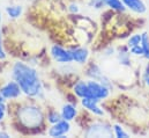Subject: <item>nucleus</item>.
<instances>
[{
	"instance_id": "nucleus-8",
	"label": "nucleus",
	"mask_w": 149,
	"mask_h": 138,
	"mask_svg": "<svg viewBox=\"0 0 149 138\" xmlns=\"http://www.w3.org/2000/svg\"><path fill=\"white\" fill-rule=\"evenodd\" d=\"M100 100L94 99V98H83L81 99V106L88 110L89 113H91L95 116H104V110L98 106Z\"/></svg>"
},
{
	"instance_id": "nucleus-23",
	"label": "nucleus",
	"mask_w": 149,
	"mask_h": 138,
	"mask_svg": "<svg viewBox=\"0 0 149 138\" xmlns=\"http://www.w3.org/2000/svg\"><path fill=\"white\" fill-rule=\"evenodd\" d=\"M68 9H70V12L73 13V14H77V13L80 12V7H79L77 4H71L70 7H68Z\"/></svg>"
},
{
	"instance_id": "nucleus-26",
	"label": "nucleus",
	"mask_w": 149,
	"mask_h": 138,
	"mask_svg": "<svg viewBox=\"0 0 149 138\" xmlns=\"http://www.w3.org/2000/svg\"><path fill=\"white\" fill-rule=\"evenodd\" d=\"M145 82H146V85L149 87V75H147V77H145Z\"/></svg>"
},
{
	"instance_id": "nucleus-17",
	"label": "nucleus",
	"mask_w": 149,
	"mask_h": 138,
	"mask_svg": "<svg viewBox=\"0 0 149 138\" xmlns=\"http://www.w3.org/2000/svg\"><path fill=\"white\" fill-rule=\"evenodd\" d=\"M113 128V135L118 138H128L130 137V134L127 131L124 130V128L120 125V124H113L112 125Z\"/></svg>"
},
{
	"instance_id": "nucleus-12",
	"label": "nucleus",
	"mask_w": 149,
	"mask_h": 138,
	"mask_svg": "<svg viewBox=\"0 0 149 138\" xmlns=\"http://www.w3.org/2000/svg\"><path fill=\"white\" fill-rule=\"evenodd\" d=\"M61 118L66 120V121H73L76 115H77V108L73 104H66L61 107V111H60Z\"/></svg>"
},
{
	"instance_id": "nucleus-21",
	"label": "nucleus",
	"mask_w": 149,
	"mask_h": 138,
	"mask_svg": "<svg viewBox=\"0 0 149 138\" xmlns=\"http://www.w3.org/2000/svg\"><path fill=\"white\" fill-rule=\"evenodd\" d=\"M89 6L95 8V9H101L103 7H105V0H90L89 1Z\"/></svg>"
},
{
	"instance_id": "nucleus-3",
	"label": "nucleus",
	"mask_w": 149,
	"mask_h": 138,
	"mask_svg": "<svg viewBox=\"0 0 149 138\" xmlns=\"http://www.w3.org/2000/svg\"><path fill=\"white\" fill-rule=\"evenodd\" d=\"M84 134L87 137H112L113 128L105 122H95L87 128Z\"/></svg>"
},
{
	"instance_id": "nucleus-14",
	"label": "nucleus",
	"mask_w": 149,
	"mask_h": 138,
	"mask_svg": "<svg viewBox=\"0 0 149 138\" xmlns=\"http://www.w3.org/2000/svg\"><path fill=\"white\" fill-rule=\"evenodd\" d=\"M22 12H23V8L20 5H12V6H7L6 7V13L12 19L20 18L22 15Z\"/></svg>"
},
{
	"instance_id": "nucleus-2",
	"label": "nucleus",
	"mask_w": 149,
	"mask_h": 138,
	"mask_svg": "<svg viewBox=\"0 0 149 138\" xmlns=\"http://www.w3.org/2000/svg\"><path fill=\"white\" fill-rule=\"evenodd\" d=\"M16 118L19 121V124L26 129H38L43 124L44 115L40 108L33 104H28L19 108L16 113Z\"/></svg>"
},
{
	"instance_id": "nucleus-25",
	"label": "nucleus",
	"mask_w": 149,
	"mask_h": 138,
	"mask_svg": "<svg viewBox=\"0 0 149 138\" xmlns=\"http://www.w3.org/2000/svg\"><path fill=\"white\" fill-rule=\"evenodd\" d=\"M0 137L7 138V137H9V135H8V134H6V132H3V131H0Z\"/></svg>"
},
{
	"instance_id": "nucleus-20",
	"label": "nucleus",
	"mask_w": 149,
	"mask_h": 138,
	"mask_svg": "<svg viewBox=\"0 0 149 138\" xmlns=\"http://www.w3.org/2000/svg\"><path fill=\"white\" fill-rule=\"evenodd\" d=\"M128 49H130L131 55H133V56H141V57H143V48H142V45H141V44L135 45V46H132V48H128Z\"/></svg>"
},
{
	"instance_id": "nucleus-1",
	"label": "nucleus",
	"mask_w": 149,
	"mask_h": 138,
	"mask_svg": "<svg viewBox=\"0 0 149 138\" xmlns=\"http://www.w3.org/2000/svg\"><path fill=\"white\" fill-rule=\"evenodd\" d=\"M12 77L21 87L22 93L27 96L36 98L40 95L42 81L38 72L34 68L22 62H16L12 69Z\"/></svg>"
},
{
	"instance_id": "nucleus-27",
	"label": "nucleus",
	"mask_w": 149,
	"mask_h": 138,
	"mask_svg": "<svg viewBox=\"0 0 149 138\" xmlns=\"http://www.w3.org/2000/svg\"><path fill=\"white\" fill-rule=\"evenodd\" d=\"M0 102H5V99H3V96L0 94Z\"/></svg>"
},
{
	"instance_id": "nucleus-5",
	"label": "nucleus",
	"mask_w": 149,
	"mask_h": 138,
	"mask_svg": "<svg viewBox=\"0 0 149 138\" xmlns=\"http://www.w3.org/2000/svg\"><path fill=\"white\" fill-rule=\"evenodd\" d=\"M50 55L52 59L59 64H68L73 62L70 49H65L60 45H52L50 50Z\"/></svg>"
},
{
	"instance_id": "nucleus-15",
	"label": "nucleus",
	"mask_w": 149,
	"mask_h": 138,
	"mask_svg": "<svg viewBox=\"0 0 149 138\" xmlns=\"http://www.w3.org/2000/svg\"><path fill=\"white\" fill-rule=\"evenodd\" d=\"M107 7H109L111 11L114 12H121L124 13L126 11V7L121 0H105Z\"/></svg>"
},
{
	"instance_id": "nucleus-19",
	"label": "nucleus",
	"mask_w": 149,
	"mask_h": 138,
	"mask_svg": "<svg viewBox=\"0 0 149 138\" xmlns=\"http://www.w3.org/2000/svg\"><path fill=\"white\" fill-rule=\"evenodd\" d=\"M60 120H63V118H61V115H60V113H58L57 110H50V111L47 113V122H49L50 124H54V123L59 122Z\"/></svg>"
},
{
	"instance_id": "nucleus-6",
	"label": "nucleus",
	"mask_w": 149,
	"mask_h": 138,
	"mask_svg": "<svg viewBox=\"0 0 149 138\" xmlns=\"http://www.w3.org/2000/svg\"><path fill=\"white\" fill-rule=\"evenodd\" d=\"M0 94L3 96L5 100H13V99H17L22 94V91L19 84L15 80H13V81H8L6 85H3L0 88Z\"/></svg>"
},
{
	"instance_id": "nucleus-11",
	"label": "nucleus",
	"mask_w": 149,
	"mask_h": 138,
	"mask_svg": "<svg viewBox=\"0 0 149 138\" xmlns=\"http://www.w3.org/2000/svg\"><path fill=\"white\" fill-rule=\"evenodd\" d=\"M73 92H74L75 95H76L77 98H80V99L90 98V92H89L87 81H83V80L76 81L75 85L73 86Z\"/></svg>"
},
{
	"instance_id": "nucleus-10",
	"label": "nucleus",
	"mask_w": 149,
	"mask_h": 138,
	"mask_svg": "<svg viewBox=\"0 0 149 138\" xmlns=\"http://www.w3.org/2000/svg\"><path fill=\"white\" fill-rule=\"evenodd\" d=\"M126 9L135 14H145L147 12V5L143 0H121Z\"/></svg>"
},
{
	"instance_id": "nucleus-16",
	"label": "nucleus",
	"mask_w": 149,
	"mask_h": 138,
	"mask_svg": "<svg viewBox=\"0 0 149 138\" xmlns=\"http://www.w3.org/2000/svg\"><path fill=\"white\" fill-rule=\"evenodd\" d=\"M141 34H142L141 45L143 48V57L149 62V34L147 32H143Z\"/></svg>"
},
{
	"instance_id": "nucleus-9",
	"label": "nucleus",
	"mask_w": 149,
	"mask_h": 138,
	"mask_svg": "<svg viewBox=\"0 0 149 138\" xmlns=\"http://www.w3.org/2000/svg\"><path fill=\"white\" fill-rule=\"evenodd\" d=\"M71 51V55H72V58H73V62H75L76 64H86L89 59V50L84 46H76V48H72L70 49Z\"/></svg>"
},
{
	"instance_id": "nucleus-18",
	"label": "nucleus",
	"mask_w": 149,
	"mask_h": 138,
	"mask_svg": "<svg viewBox=\"0 0 149 138\" xmlns=\"http://www.w3.org/2000/svg\"><path fill=\"white\" fill-rule=\"evenodd\" d=\"M141 41H142V34L131 35V37L127 39V46L132 48V46L139 45V44H141Z\"/></svg>"
},
{
	"instance_id": "nucleus-13",
	"label": "nucleus",
	"mask_w": 149,
	"mask_h": 138,
	"mask_svg": "<svg viewBox=\"0 0 149 138\" xmlns=\"http://www.w3.org/2000/svg\"><path fill=\"white\" fill-rule=\"evenodd\" d=\"M131 52H130V49H121L117 52V59L119 62L120 65L123 66H131Z\"/></svg>"
},
{
	"instance_id": "nucleus-22",
	"label": "nucleus",
	"mask_w": 149,
	"mask_h": 138,
	"mask_svg": "<svg viewBox=\"0 0 149 138\" xmlns=\"http://www.w3.org/2000/svg\"><path fill=\"white\" fill-rule=\"evenodd\" d=\"M5 115H6V104L5 102H0V121L5 118Z\"/></svg>"
},
{
	"instance_id": "nucleus-28",
	"label": "nucleus",
	"mask_w": 149,
	"mask_h": 138,
	"mask_svg": "<svg viewBox=\"0 0 149 138\" xmlns=\"http://www.w3.org/2000/svg\"><path fill=\"white\" fill-rule=\"evenodd\" d=\"M0 32H1V12H0Z\"/></svg>"
},
{
	"instance_id": "nucleus-4",
	"label": "nucleus",
	"mask_w": 149,
	"mask_h": 138,
	"mask_svg": "<svg viewBox=\"0 0 149 138\" xmlns=\"http://www.w3.org/2000/svg\"><path fill=\"white\" fill-rule=\"evenodd\" d=\"M87 84H88V88L90 92V98L103 101L110 96L111 89L109 87H107L105 85H103L102 82L94 80V79H89V80H87Z\"/></svg>"
},
{
	"instance_id": "nucleus-24",
	"label": "nucleus",
	"mask_w": 149,
	"mask_h": 138,
	"mask_svg": "<svg viewBox=\"0 0 149 138\" xmlns=\"http://www.w3.org/2000/svg\"><path fill=\"white\" fill-rule=\"evenodd\" d=\"M7 57L5 50H3V46H2V39H1V36H0V61H5Z\"/></svg>"
},
{
	"instance_id": "nucleus-7",
	"label": "nucleus",
	"mask_w": 149,
	"mask_h": 138,
	"mask_svg": "<svg viewBox=\"0 0 149 138\" xmlns=\"http://www.w3.org/2000/svg\"><path fill=\"white\" fill-rule=\"evenodd\" d=\"M71 130V124L70 121L66 120H60L59 122L52 124V127L49 129L47 134L50 137H64L67 135Z\"/></svg>"
}]
</instances>
